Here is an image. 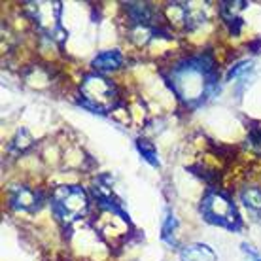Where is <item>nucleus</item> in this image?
Segmentation results:
<instances>
[{
	"mask_svg": "<svg viewBox=\"0 0 261 261\" xmlns=\"http://www.w3.org/2000/svg\"><path fill=\"white\" fill-rule=\"evenodd\" d=\"M165 13H167V19L170 21V25H178L182 29H188V31L195 29L204 19L201 10L193 8L188 2H170L165 6Z\"/></svg>",
	"mask_w": 261,
	"mask_h": 261,
	"instance_id": "423d86ee",
	"label": "nucleus"
},
{
	"mask_svg": "<svg viewBox=\"0 0 261 261\" xmlns=\"http://www.w3.org/2000/svg\"><path fill=\"white\" fill-rule=\"evenodd\" d=\"M246 8V2L242 0H235V2H222L220 4V13H222L225 25L229 27V31L237 34L241 31L242 25V12Z\"/></svg>",
	"mask_w": 261,
	"mask_h": 261,
	"instance_id": "6e6552de",
	"label": "nucleus"
},
{
	"mask_svg": "<svg viewBox=\"0 0 261 261\" xmlns=\"http://www.w3.org/2000/svg\"><path fill=\"white\" fill-rule=\"evenodd\" d=\"M80 97L82 106L97 114H108L119 106V91L116 84L98 72L85 76L80 85Z\"/></svg>",
	"mask_w": 261,
	"mask_h": 261,
	"instance_id": "f03ea898",
	"label": "nucleus"
},
{
	"mask_svg": "<svg viewBox=\"0 0 261 261\" xmlns=\"http://www.w3.org/2000/svg\"><path fill=\"white\" fill-rule=\"evenodd\" d=\"M180 261H216V254L210 246L195 242V244H188L186 248H182Z\"/></svg>",
	"mask_w": 261,
	"mask_h": 261,
	"instance_id": "1a4fd4ad",
	"label": "nucleus"
},
{
	"mask_svg": "<svg viewBox=\"0 0 261 261\" xmlns=\"http://www.w3.org/2000/svg\"><path fill=\"white\" fill-rule=\"evenodd\" d=\"M137 148H138V151L142 153V157L148 161V163L153 165V167H157V165H159V161H157V151H155V148H153V144L140 138V140H137Z\"/></svg>",
	"mask_w": 261,
	"mask_h": 261,
	"instance_id": "ddd939ff",
	"label": "nucleus"
},
{
	"mask_svg": "<svg viewBox=\"0 0 261 261\" xmlns=\"http://www.w3.org/2000/svg\"><path fill=\"white\" fill-rule=\"evenodd\" d=\"M172 93L188 108H197L216 91L218 72L210 55H193L180 61L167 76Z\"/></svg>",
	"mask_w": 261,
	"mask_h": 261,
	"instance_id": "f257e3e1",
	"label": "nucleus"
},
{
	"mask_svg": "<svg viewBox=\"0 0 261 261\" xmlns=\"http://www.w3.org/2000/svg\"><path fill=\"white\" fill-rule=\"evenodd\" d=\"M248 142H250V148H252L255 153H261V125L250 130Z\"/></svg>",
	"mask_w": 261,
	"mask_h": 261,
	"instance_id": "4468645a",
	"label": "nucleus"
},
{
	"mask_svg": "<svg viewBox=\"0 0 261 261\" xmlns=\"http://www.w3.org/2000/svg\"><path fill=\"white\" fill-rule=\"evenodd\" d=\"M161 237H163V241L167 242V244H176V218H174V214H167V218H165L163 222V227H161Z\"/></svg>",
	"mask_w": 261,
	"mask_h": 261,
	"instance_id": "f8f14e48",
	"label": "nucleus"
},
{
	"mask_svg": "<svg viewBox=\"0 0 261 261\" xmlns=\"http://www.w3.org/2000/svg\"><path fill=\"white\" fill-rule=\"evenodd\" d=\"M123 63V57L118 49H110V51H102L98 53L97 57L93 59V68L100 74V72H112L118 70L119 66Z\"/></svg>",
	"mask_w": 261,
	"mask_h": 261,
	"instance_id": "9d476101",
	"label": "nucleus"
},
{
	"mask_svg": "<svg viewBox=\"0 0 261 261\" xmlns=\"http://www.w3.org/2000/svg\"><path fill=\"white\" fill-rule=\"evenodd\" d=\"M202 218L208 223H214L218 227H225L231 231L241 229V216L237 212V206L225 193L216 190H208L201 201Z\"/></svg>",
	"mask_w": 261,
	"mask_h": 261,
	"instance_id": "20e7f679",
	"label": "nucleus"
},
{
	"mask_svg": "<svg viewBox=\"0 0 261 261\" xmlns=\"http://www.w3.org/2000/svg\"><path fill=\"white\" fill-rule=\"evenodd\" d=\"M42 195L27 186H13L10 190V204L19 212H34L40 208Z\"/></svg>",
	"mask_w": 261,
	"mask_h": 261,
	"instance_id": "0eeeda50",
	"label": "nucleus"
},
{
	"mask_svg": "<svg viewBox=\"0 0 261 261\" xmlns=\"http://www.w3.org/2000/svg\"><path fill=\"white\" fill-rule=\"evenodd\" d=\"M242 252H244V254L248 255V259H250V261H261V255L257 254V252H255V250L252 248L250 244H246V242L242 244Z\"/></svg>",
	"mask_w": 261,
	"mask_h": 261,
	"instance_id": "2eb2a0df",
	"label": "nucleus"
},
{
	"mask_svg": "<svg viewBox=\"0 0 261 261\" xmlns=\"http://www.w3.org/2000/svg\"><path fill=\"white\" fill-rule=\"evenodd\" d=\"M27 12L31 13L33 21L49 38L63 42L66 33L61 27V13H63V4L61 2H49V0H40V2H27Z\"/></svg>",
	"mask_w": 261,
	"mask_h": 261,
	"instance_id": "39448f33",
	"label": "nucleus"
},
{
	"mask_svg": "<svg viewBox=\"0 0 261 261\" xmlns=\"http://www.w3.org/2000/svg\"><path fill=\"white\" fill-rule=\"evenodd\" d=\"M241 201L244 202V206L254 212V214H261V190L259 188H244L241 191Z\"/></svg>",
	"mask_w": 261,
	"mask_h": 261,
	"instance_id": "9b49d317",
	"label": "nucleus"
},
{
	"mask_svg": "<svg viewBox=\"0 0 261 261\" xmlns=\"http://www.w3.org/2000/svg\"><path fill=\"white\" fill-rule=\"evenodd\" d=\"M89 208V199L80 186H61L51 197V210L65 227L84 218Z\"/></svg>",
	"mask_w": 261,
	"mask_h": 261,
	"instance_id": "7ed1b4c3",
	"label": "nucleus"
}]
</instances>
